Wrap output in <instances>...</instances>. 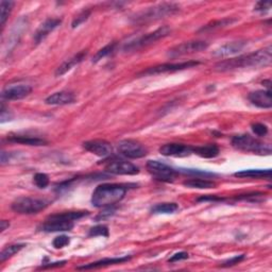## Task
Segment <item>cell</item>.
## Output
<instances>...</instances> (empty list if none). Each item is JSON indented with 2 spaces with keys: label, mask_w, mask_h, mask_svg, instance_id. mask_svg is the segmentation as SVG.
<instances>
[{
  "label": "cell",
  "mask_w": 272,
  "mask_h": 272,
  "mask_svg": "<svg viewBox=\"0 0 272 272\" xmlns=\"http://www.w3.org/2000/svg\"><path fill=\"white\" fill-rule=\"evenodd\" d=\"M272 61V48L268 46L264 49L255 51L253 54L243 55L238 58L229 59L216 64L215 69L217 71H230L238 68H260L271 64Z\"/></svg>",
  "instance_id": "6da1fadb"
},
{
  "label": "cell",
  "mask_w": 272,
  "mask_h": 272,
  "mask_svg": "<svg viewBox=\"0 0 272 272\" xmlns=\"http://www.w3.org/2000/svg\"><path fill=\"white\" fill-rule=\"evenodd\" d=\"M127 190L128 187L122 184H101L93 191L92 204L99 209L112 207L125 198Z\"/></svg>",
  "instance_id": "7a4b0ae2"
},
{
  "label": "cell",
  "mask_w": 272,
  "mask_h": 272,
  "mask_svg": "<svg viewBox=\"0 0 272 272\" xmlns=\"http://www.w3.org/2000/svg\"><path fill=\"white\" fill-rule=\"evenodd\" d=\"M88 215V212L78 211V212H64L50 215L45 222L38 228L46 233L54 232H66L71 231L75 227L76 220H79Z\"/></svg>",
  "instance_id": "3957f363"
},
{
  "label": "cell",
  "mask_w": 272,
  "mask_h": 272,
  "mask_svg": "<svg viewBox=\"0 0 272 272\" xmlns=\"http://www.w3.org/2000/svg\"><path fill=\"white\" fill-rule=\"evenodd\" d=\"M232 145L237 150L261 155H269L272 152L271 146L269 144H265V142L260 141L249 134L234 136L232 138Z\"/></svg>",
  "instance_id": "277c9868"
},
{
  "label": "cell",
  "mask_w": 272,
  "mask_h": 272,
  "mask_svg": "<svg viewBox=\"0 0 272 272\" xmlns=\"http://www.w3.org/2000/svg\"><path fill=\"white\" fill-rule=\"evenodd\" d=\"M48 206V202L43 199L36 198H29V197H21L16 199L12 203L11 209L17 214L22 215H32L37 214L41 211L45 210Z\"/></svg>",
  "instance_id": "5b68a950"
},
{
  "label": "cell",
  "mask_w": 272,
  "mask_h": 272,
  "mask_svg": "<svg viewBox=\"0 0 272 272\" xmlns=\"http://www.w3.org/2000/svg\"><path fill=\"white\" fill-rule=\"evenodd\" d=\"M170 33H171V29L169 27H167V26H164V27L159 28L158 30H155L151 33H148L146 35H142V36L136 38L135 41H132L130 43L126 44L123 49L126 51L137 50L139 48L146 47V46H149L155 42H158L159 40H161V38L168 36Z\"/></svg>",
  "instance_id": "8992f818"
},
{
  "label": "cell",
  "mask_w": 272,
  "mask_h": 272,
  "mask_svg": "<svg viewBox=\"0 0 272 272\" xmlns=\"http://www.w3.org/2000/svg\"><path fill=\"white\" fill-rule=\"evenodd\" d=\"M180 11V7L175 4H163L150 8L136 18V21H150L171 16Z\"/></svg>",
  "instance_id": "52a82bcc"
},
{
  "label": "cell",
  "mask_w": 272,
  "mask_h": 272,
  "mask_svg": "<svg viewBox=\"0 0 272 272\" xmlns=\"http://www.w3.org/2000/svg\"><path fill=\"white\" fill-rule=\"evenodd\" d=\"M146 167L153 178L163 182H172L177 176V171L172 167L159 161H148Z\"/></svg>",
  "instance_id": "ba28073f"
},
{
  "label": "cell",
  "mask_w": 272,
  "mask_h": 272,
  "mask_svg": "<svg viewBox=\"0 0 272 272\" xmlns=\"http://www.w3.org/2000/svg\"><path fill=\"white\" fill-rule=\"evenodd\" d=\"M207 47H209V44L204 41H189L179 44L174 48H171L169 51H168V57L175 59L186 55L197 54L200 53V51L207 49Z\"/></svg>",
  "instance_id": "9c48e42d"
},
{
  "label": "cell",
  "mask_w": 272,
  "mask_h": 272,
  "mask_svg": "<svg viewBox=\"0 0 272 272\" xmlns=\"http://www.w3.org/2000/svg\"><path fill=\"white\" fill-rule=\"evenodd\" d=\"M117 148L122 155L129 159H141L147 155V149L141 144H139L138 141L131 139H125L119 141Z\"/></svg>",
  "instance_id": "30bf717a"
},
{
  "label": "cell",
  "mask_w": 272,
  "mask_h": 272,
  "mask_svg": "<svg viewBox=\"0 0 272 272\" xmlns=\"http://www.w3.org/2000/svg\"><path fill=\"white\" fill-rule=\"evenodd\" d=\"M200 62L198 61H188L182 63H166L161 64V65L150 67L147 70H144L141 75H158V73H165V72H175L179 70H184L186 68H191L199 65Z\"/></svg>",
  "instance_id": "8fae6325"
},
{
  "label": "cell",
  "mask_w": 272,
  "mask_h": 272,
  "mask_svg": "<svg viewBox=\"0 0 272 272\" xmlns=\"http://www.w3.org/2000/svg\"><path fill=\"white\" fill-rule=\"evenodd\" d=\"M106 171L112 175L134 176L139 172V168L130 162L123 160H114L106 166Z\"/></svg>",
  "instance_id": "7c38bea8"
},
{
  "label": "cell",
  "mask_w": 272,
  "mask_h": 272,
  "mask_svg": "<svg viewBox=\"0 0 272 272\" xmlns=\"http://www.w3.org/2000/svg\"><path fill=\"white\" fill-rule=\"evenodd\" d=\"M83 147L85 150L89 151L97 157L100 158H108L113 153V147L109 141L103 139H95L88 140L83 142Z\"/></svg>",
  "instance_id": "4fadbf2b"
},
{
  "label": "cell",
  "mask_w": 272,
  "mask_h": 272,
  "mask_svg": "<svg viewBox=\"0 0 272 272\" xmlns=\"http://www.w3.org/2000/svg\"><path fill=\"white\" fill-rule=\"evenodd\" d=\"M160 153L164 157H172V158H185L192 154V147L184 144H171L163 145L160 148Z\"/></svg>",
  "instance_id": "5bb4252c"
},
{
  "label": "cell",
  "mask_w": 272,
  "mask_h": 272,
  "mask_svg": "<svg viewBox=\"0 0 272 272\" xmlns=\"http://www.w3.org/2000/svg\"><path fill=\"white\" fill-rule=\"evenodd\" d=\"M32 92V87L30 85L26 84H18V85H11L4 89L3 98L5 100H20L27 96H29Z\"/></svg>",
  "instance_id": "9a60e30c"
},
{
  "label": "cell",
  "mask_w": 272,
  "mask_h": 272,
  "mask_svg": "<svg viewBox=\"0 0 272 272\" xmlns=\"http://www.w3.org/2000/svg\"><path fill=\"white\" fill-rule=\"evenodd\" d=\"M245 45H247V43H245L244 41L227 43L222 46H220L219 48H217L215 51H213V56L216 58H220V59L229 58V57H232L240 53Z\"/></svg>",
  "instance_id": "2e32d148"
},
{
  "label": "cell",
  "mask_w": 272,
  "mask_h": 272,
  "mask_svg": "<svg viewBox=\"0 0 272 272\" xmlns=\"http://www.w3.org/2000/svg\"><path fill=\"white\" fill-rule=\"evenodd\" d=\"M61 22L62 20L60 18H48L47 20H45L34 34L35 44L38 45L42 41H44L51 32L59 27Z\"/></svg>",
  "instance_id": "e0dca14e"
},
{
  "label": "cell",
  "mask_w": 272,
  "mask_h": 272,
  "mask_svg": "<svg viewBox=\"0 0 272 272\" xmlns=\"http://www.w3.org/2000/svg\"><path fill=\"white\" fill-rule=\"evenodd\" d=\"M248 99L253 106L261 109H271L272 108V98L271 90H256L248 96Z\"/></svg>",
  "instance_id": "ac0fdd59"
},
{
  "label": "cell",
  "mask_w": 272,
  "mask_h": 272,
  "mask_svg": "<svg viewBox=\"0 0 272 272\" xmlns=\"http://www.w3.org/2000/svg\"><path fill=\"white\" fill-rule=\"evenodd\" d=\"M76 96L71 92H66V90H62V92L55 93L50 95L45 99V103L49 106H65L70 105L75 102Z\"/></svg>",
  "instance_id": "d6986e66"
},
{
  "label": "cell",
  "mask_w": 272,
  "mask_h": 272,
  "mask_svg": "<svg viewBox=\"0 0 272 272\" xmlns=\"http://www.w3.org/2000/svg\"><path fill=\"white\" fill-rule=\"evenodd\" d=\"M131 260V256H121V257H109V258H103V260L97 261L95 263H90L87 265L79 266L77 269L79 270H87V269H96V268H101V267H107L110 265H117V264H122L128 261Z\"/></svg>",
  "instance_id": "ffe728a7"
},
{
  "label": "cell",
  "mask_w": 272,
  "mask_h": 272,
  "mask_svg": "<svg viewBox=\"0 0 272 272\" xmlns=\"http://www.w3.org/2000/svg\"><path fill=\"white\" fill-rule=\"evenodd\" d=\"M8 140L15 144H21L27 146H45L47 145V141L41 137L36 136H29V135H9Z\"/></svg>",
  "instance_id": "44dd1931"
},
{
  "label": "cell",
  "mask_w": 272,
  "mask_h": 272,
  "mask_svg": "<svg viewBox=\"0 0 272 272\" xmlns=\"http://www.w3.org/2000/svg\"><path fill=\"white\" fill-rule=\"evenodd\" d=\"M86 50H83L81 51V53L77 54L76 56H73L72 58L66 60L64 63H62L61 65L57 68V71H56V76L57 77H61L63 75H65L67 71H69L70 69H72L73 66L78 65V64L81 63L83 61V59L86 57Z\"/></svg>",
  "instance_id": "7402d4cb"
},
{
  "label": "cell",
  "mask_w": 272,
  "mask_h": 272,
  "mask_svg": "<svg viewBox=\"0 0 272 272\" xmlns=\"http://www.w3.org/2000/svg\"><path fill=\"white\" fill-rule=\"evenodd\" d=\"M271 169H248L241 170L234 174L236 178H251V179H270L271 178Z\"/></svg>",
  "instance_id": "603a6c76"
},
{
  "label": "cell",
  "mask_w": 272,
  "mask_h": 272,
  "mask_svg": "<svg viewBox=\"0 0 272 272\" xmlns=\"http://www.w3.org/2000/svg\"><path fill=\"white\" fill-rule=\"evenodd\" d=\"M192 153L203 159H214L219 154V148L216 145H205L202 147H192Z\"/></svg>",
  "instance_id": "cb8c5ba5"
},
{
  "label": "cell",
  "mask_w": 272,
  "mask_h": 272,
  "mask_svg": "<svg viewBox=\"0 0 272 272\" xmlns=\"http://www.w3.org/2000/svg\"><path fill=\"white\" fill-rule=\"evenodd\" d=\"M183 185L189 188H198V189H210V188H214L216 186V184L212 181L209 180H203V179H199V178H193V179H189L186 180L183 182Z\"/></svg>",
  "instance_id": "d4e9b609"
},
{
  "label": "cell",
  "mask_w": 272,
  "mask_h": 272,
  "mask_svg": "<svg viewBox=\"0 0 272 272\" xmlns=\"http://www.w3.org/2000/svg\"><path fill=\"white\" fill-rule=\"evenodd\" d=\"M179 210V205L174 202H165L154 205L151 212L153 214H172Z\"/></svg>",
  "instance_id": "484cf974"
},
{
  "label": "cell",
  "mask_w": 272,
  "mask_h": 272,
  "mask_svg": "<svg viewBox=\"0 0 272 272\" xmlns=\"http://www.w3.org/2000/svg\"><path fill=\"white\" fill-rule=\"evenodd\" d=\"M24 244L23 243H16V244H11L6 247L2 253H0V262L4 263L5 261H7L8 258L12 257L13 255H15L16 253H18L21 249H23Z\"/></svg>",
  "instance_id": "4316f807"
},
{
  "label": "cell",
  "mask_w": 272,
  "mask_h": 272,
  "mask_svg": "<svg viewBox=\"0 0 272 272\" xmlns=\"http://www.w3.org/2000/svg\"><path fill=\"white\" fill-rule=\"evenodd\" d=\"M13 7H14V3L13 2L3 0V2L0 3V22H2V26H5L9 15L11 14Z\"/></svg>",
  "instance_id": "83f0119b"
},
{
  "label": "cell",
  "mask_w": 272,
  "mask_h": 272,
  "mask_svg": "<svg viewBox=\"0 0 272 272\" xmlns=\"http://www.w3.org/2000/svg\"><path fill=\"white\" fill-rule=\"evenodd\" d=\"M236 19L235 18H224L221 20H217V21H213L209 24L204 26V27L200 30V31H210V30H215L218 28H222V27H227V26L232 24L233 22H235Z\"/></svg>",
  "instance_id": "f1b7e54d"
},
{
  "label": "cell",
  "mask_w": 272,
  "mask_h": 272,
  "mask_svg": "<svg viewBox=\"0 0 272 272\" xmlns=\"http://www.w3.org/2000/svg\"><path fill=\"white\" fill-rule=\"evenodd\" d=\"M116 45H117V44H116L115 42H113V43H110L109 45H107L106 47H103L102 49H100V50L98 51V53L93 57V62H94V63H97V62H99L100 60L105 59V58L109 57L110 55H112V54L114 53Z\"/></svg>",
  "instance_id": "f546056e"
},
{
  "label": "cell",
  "mask_w": 272,
  "mask_h": 272,
  "mask_svg": "<svg viewBox=\"0 0 272 272\" xmlns=\"http://www.w3.org/2000/svg\"><path fill=\"white\" fill-rule=\"evenodd\" d=\"M89 237H95V236H109V228L105 225H99L94 228H92L88 232Z\"/></svg>",
  "instance_id": "4dcf8cb0"
},
{
  "label": "cell",
  "mask_w": 272,
  "mask_h": 272,
  "mask_svg": "<svg viewBox=\"0 0 272 272\" xmlns=\"http://www.w3.org/2000/svg\"><path fill=\"white\" fill-rule=\"evenodd\" d=\"M90 13H92L90 12V10H83L81 13H79V14L76 16V18H73L71 27L75 29L77 27H79L81 23L85 22L88 19V17L90 16Z\"/></svg>",
  "instance_id": "1f68e13d"
},
{
  "label": "cell",
  "mask_w": 272,
  "mask_h": 272,
  "mask_svg": "<svg viewBox=\"0 0 272 272\" xmlns=\"http://www.w3.org/2000/svg\"><path fill=\"white\" fill-rule=\"evenodd\" d=\"M33 181L38 188H46L49 185V177L46 174H36L33 177Z\"/></svg>",
  "instance_id": "d6a6232c"
},
{
  "label": "cell",
  "mask_w": 272,
  "mask_h": 272,
  "mask_svg": "<svg viewBox=\"0 0 272 272\" xmlns=\"http://www.w3.org/2000/svg\"><path fill=\"white\" fill-rule=\"evenodd\" d=\"M252 131L257 135V136H265L268 133V128L264 123L256 122L252 125Z\"/></svg>",
  "instance_id": "836d02e7"
},
{
  "label": "cell",
  "mask_w": 272,
  "mask_h": 272,
  "mask_svg": "<svg viewBox=\"0 0 272 272\" xmlns=\"http://www.w3.org/2000/svg\"><path fill=\"white\" fill-rule=\"evenodd\" d=\"M70 240H69V237L65 236V235H62V236H58L54 239L53 241V244H54V247L56 249H61V248H64L65 247V245L69 244Z\"/></svg>",
  "instance_id": "e575fe53"
},
{
  "label": "cell",
  "mask_w": 272,
  "mask_h": 272,
  "mask_svg": "<svg viewBox=\"0 0 272 272\" xmlns=\"http://www.w3.org/2000/svg\"><path fill=\"white\" fill-rule=\"evenodd\" d=\"M244 258H245V255H244V254L236 255V256H234V257L230 258V260L226 261V262L221 265V267H232V266H235V265L239 264L240 262H242V261L244 260Z\"/></svg>",
  "instance_id": "d590c367"
},
{
  "label": "cell",
  "mask_w": 272,
  "mask_h": 272,
  "mask_svg": "<svg viewBox=\"0 0 272 272\" xmlns=\"http://www.w3.org/2000/svg\"><path fill=\"white\" fill-rule=\"evenodd\" d=\"M188 257H189L188 253H186V252H179V253L174 254V255L169 258V260H168V262H169V263H176V262H179V261L187 260Z\"/></svg>",
  "instance_id": "8d00e7d4"
},
{
  "label": "cell",
  "mask_w": 272,
  "mask_h": 272,
  "mask_svg": "<svg viewBox=\"0 0 272 272\" xmlns=\"http://www.w3.org/2000/svg\"><path fill=\"white\" fill-rule=\"evenodd\" d=\"M271 7V4L270 3H267V2H261V3H257L256 6H255V11H261V12H264L268 9H270Z\"/></svg>",
  "instance_id": "74e56055"
},
{
  "label": "cell",
  "mask_w": 272,
  "mask_h": 272,
  "mask_svg": "<svg viewBox=\"0 0 272 272\" xmlns=\"http://www.w3.org/2000/svg\"><path fill=\"white\" fill-rule=\"evenodd\" d=\"M12 116L8 110L5 109V106H2V122H6L8 120H11Z\"/></svg>",
  "instance_id": "f35d334b"
},
{
  "label": "cell",
  "mask_w": 272,
  "mask_h": 272,
  "mask_svg": "<svg viewBox=\"0 0 272 272\" xmlns=\"http://www.w3.org/2000/svg\"><path fill=\"white\" fill-rule=\"evenodd\" d=\"M67 262L66 261H62V262H56V263H49V264H46L44 266H42L41 268L42 269H48V268H55V267H61V266H64Z\"/></svg>",
  "instance_id": "ab89813d"
},
{
  "label": "cell",
  "mask_w": 272,
  "mask_h": 272,
  "mask_svg": "<svg viewBox=\"0 0 272 272\" xmlns=\"http://www.w3.org/2000/svg\"><path fill=\"white\" fill-rule=\"evenodd\" d=\"M10 227V222L7 221V220H3V221H0V231L4 232L5 230H7V228Z\"/></svg>",
  "instance_id": "60d3db41"
}]
</instances>
